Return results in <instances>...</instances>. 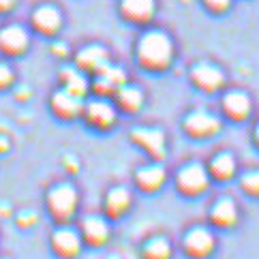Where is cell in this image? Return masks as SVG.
<instances>
[{
	"mask_svg": "<svg viewBox=\"0 0 259 259\" xmlns=\"http://www.w3.org/2000/svg\"><path fill=\"white\" fill-rule=\"evenodd\" d=\"M242 187L246 193H259V169L242 176Z\"/></svg>",
	"mask_w": 259,
	"mask_h": 259,
	"instance_id": "cell-25",
	"label": "cell"
},
{
	"mask_svg": "<svg viewBox=\"0 0 259 259\" xmlns=\"http://www.w3.org/2000/svg\"><path fill=\"white\" fill-rule=\"evenodd\" d=\"M234 171H236V159H234L231 154L223 152V154H217L214 159H212L210 171H208V174H212L214 178L227 180V178H231V176H234Z\"/></svg>",
	"mask_w": 259,
	"mask_h": 259,
	"instance_id": "cell-19",
	"label": "cell"
},
{
	"mask_svg": "<svg viewBox=\"0 0 259 259\" xmlns=\"http://www.w3.org/2000/svg\"><path fill=\"white\" fill-rule=\"evenodd\" d=\"M81 242H84V238H81L79 231L71 225H60V227L54 229V234H52L54 251L64 259H71L73 255H77L79 248H81Z\"/></svg>",
	"mask_w": 259,
	"mask_h": 259,
	"instance_id": "cell-3",
	"label": "cell"
},
{
	"mask_svg": "<svg viewBox=\"0 0 259 259\" xmlns=\"http://www.w3.org/2000/svg\"><path fill=\"white\" fill-rule=\"evenodd\" d=\"M144 255L146 259H167L171 255V246L167 244V240L154 238L144 246Z\"/></svg>",
	"mask_w": 259,
	"mask_h": 259,
	"instance_id": "cell-23",
	"label": "cell"
},
{
	"mask_svg": "<svg viewBox=\"0 0 259 259\" xmlns=\"http://www.w3.org/2000/svg\"><path fill=\"white\" fill-rule=\"evenodd\" d=\"M184 248H187V253H191L193 257H206L212 248H214V236H212L208 229L195 227L184 236Z\"/></svg>",
	"mask_w": 259,
	"mask_h": 259,
	"instance_id": "cell-5",
	"label": "cell"
},
{
	"mask_svg": "<svg viewBox=\"0 0 259 259\" xmlns=\"http://www.w3.org/2000/svg\"><path fill=\"white\" fill-rule=\"evenodd\" d=\"M32 20H34V26L39 30L54 32V30H58V26H60V13L54 7H41L34 11Z\"/></svg>",
	"mask_w": 259,
	"mask_h": 259,
	"instance_id": "cell-18",
	"label": "cell"
},
{
	"mask_svg": "<svg viewBox=\"0 0 259 259\" xmlns=\"http://www.w3.org/2000/svg\"><path fill=\"white\" fill-rule=\"evenodd\" d=\"M118 101L124 109L135 112V109H140V105H142V92L135 86H124V88L118 90Z\"/></svg>",
	"mask_w": 259,
	"mask_h": 259,
	"instance_id": "cell-22",
	"label": "cell"
},
{
	"mask_svg": "<svg viewBox=\"0 0 259 259\" xmlns=\"http://www.w3.org/2000/svg\"><path fill=\"white\" fill-rule=\"evenodd\" d=\"M48 208L54 217L58 221H67L75 214L77 210V201H79V195L73 184L69 182H60V184H54V187L48 191Z\"/></svg>",
	"mask_w": 259,
	"mask_h": 259,
	"instance_id": "cell-1",
	"label": "cell"
},
{
	"mask_svg": "<svg viewBox=\"0 0 259 259\" xmlns=\"http://www.w3.org/2000/svg\"><path fill=\"white\" fill-rule=\"evenodd\" d=\"M176 182H178V189L182 193L195 195V193H201L208 189V169L197 163L184 165L178 171V176H176Z\"/></svg>",
	"mask_w": 259,
	"mask_h": 259,
	"instance_id": "cell-4",
	"label": "cell"
},
{
	"mask_svg": "<svg viewBox=\"0 0 259 259\" xmlns=\"http://www.w3.org/2000/svg\"><path fill=\"white\" fill-rule=\"evenodd\" d=\"M79 234H81V238H84L88 244L101 246V244H105L107 238H109V225L101 217L90 214V217H86L84 221H81Z\"/></svg>",
	"mask_w": 259,
	"mask_h": 259,
	"instance_id": "cell-6",
	"label": "cell"
},
{
	"mask_svg": "<svg viewBox=\"0 0 259 259\" xmlns=\"http://www.w3.org/2000/svg\"><path fill=\"white\" fill-rule=\"evenodd\" d=\"M77 62L81 64V67H86V69L101 71L107 64V52L103 48H99V45H90V48L79 52Z\"/></svg>",
	"mask_w": 259,
	"mask_h": 259,
	"instance_id": "cell-16",
	"label": "cell"
},
{
	"mask_svg": "<svg viewBox=\"0 0 259 259\" xmlns=\"http://www.w3.org/2000/svg\"><path fill=\"white\" fill-rule=\"evenodd\" d=\"M193 79H195L201 88L214 90L223 84V73L217 67H212V64H197V67L193 69Z\"/></svg>",
	"mask_w": 259,
	"mask_h": 259,
	"instance_id": "cell-14",
	"label": "cell"
},
{
	"mask_svg": "<svg viewBox=\"0 0 259 259\" xmlns=\"http://www.w3.org/2000/svg\"><path fill=\"white\" fill-rule=\"evenodd\" d=\"M86 118H88L90 124L105 128L109 124H114L116 109L109 105L107 101H92V103H88V107H86Z\"/></svg>",
	"mask_w": 259,
	"mask_h": 259,
	"instance_id": "cell-9",
	"label": "cell"
},
{
	"mask_svg": "<svg viewBox=\"0 0 259 259\" xmlns=\"http://www.w3.org/2000/svg\"><path fill=\"white\" fill-rule=\"evenodd\" d=\"M26 45H28V34L22 26H7V28L0 30V48L11 52V54H17L22 52Z\"/></svg>",
	"mask_w": 259,
	"mask_h": 259,
	"instance_id": "cell-11",
	"label": "cell"
},
{
	"mask_svg": "<svg viewBox=\"0 0 259 259\" xmlns=\"http://www.w3.org/2000/svg\"><path fill=\"white\" fill-rule=\"evenodd\" d=\"M131 137L133 142L144 146L154 159H161L165 154V135L161 131H156V128H135Z\"/></svg>",
	"mask_w": 259,
	"mask_h": 259,
	"instance_id": "cell-7",
	"label": "cell"
},
{
	"mask_svg": "<svg viewBox=\"0 0 259 259\" xmlns=\"http://www.w3.org/2000/svg\"><path fill=\"white\" fill-rule=\"evenodd\" d=\"M210 219L214 221L217 225H223V227H229L234 225L238 221V210H236V203L231 199H219L214 206H212V212H210Z\"/></svg>",
	"mask_w": 259,
	"mask_h": 259,
	"instance_id": "cell-15",
	"label": "cell"
},
{
	"mask_svg": "<svg viewBox=\"0 0 259 259\" xmlns=\"http://www.w3.org/2000/svg\"><path fill=\"white\" fill-rule=\"evenodd\" d=\"M13 3H15V0H0V11H5V9L13 7Z\"/></svg>",
	"mask_w": 259,
	"mask_h": 259,
	"instance_id": "cell-28",
	"label": "cell"
},
{
	"mask_svg": "<svg viewBox=\"0 0 259 259\" xmlns=\"http://www.w3.org/2000/svg\"><path fill=\"white\" fill-rule=\"evenodd\" d=\"M122 11L133 20H146L154 11V0H122Z\"/></svg>",
	"mask_w": 259,
	"mask_h": 259,
	"instance_id": "cell-20",
	"label": "cell"
},
{
	"mask_svg": "<svg viewBox=\"0 0 259 259\" xmlns=\"http://www.w3.org/2000/svg\"><path fill=\"white\" fill-rule=\"evenodd\" d=\"M184 128L195 137H206L219 128V120L214 116H210L208 112H193L184 120Z\"/></svg>",
	"mask_w": 259,
	"mask_h": 259,
	"instance_id": "cell-8",
	"label": "cell"
},
{
	"mask_svg": "<svg viewBox=\"0 0 259 259\" xmlns=\"http://www.w3.org/2000/svg\"><path fill=\"white\" fill-rule=\"evenodd\" d=\"M255 140H257V144H259V126H257V131H255Z\"/></svg>",
	"mask_w": 259,
	"mask_h": 259,
	"instance_id": "cell-29",
	"label": "cell"
},
{
	"mask_svg": "<svg viewBox=\"0 0 259 259\" xmlns=\"http://www.w3.org/2000/svg\"><path fill=\"white\" fill-rule=\"evenodd\" d=\"M128 206H131V193H128L124 187H114L105 195V210L112 217L124 214L128 210Z\"/></svg>",
	"mask_w": 259,
	"mask_h": 259,
	"instance_id": "cell-13",
	"label": "cell"
},
{
	"mask_svg": "<svg viewBox=\"0 0 259 259\" xmlns=\"http://www.w3.org/2000/svg\"><path fill=\"white\" fill-rule=\"evenodd\" d=\"M171 41L163 32H148L140 41V58L150 67H165L171 60Z\"/></svg>",
	"mask_w": 259,
	"mask_h": 259,
	"instance_id": "cell-2",
	"label": "cell"
},
{
	"mask_svg": "<svg viewBox=\"0 0 259 259\" xmlns=\"http://www.w3.org/2000/svg\"><path fill=\"white\" fill-rule=\"evenodd\" d=\"M122 79H124V73L120 71V69H116V67H105L101 69V73H99V79H97V86H99V90L103 88V90H109V88H116V86H120L122 84Z\"/></svg>",
	"mask_w": 259,
	"mask_h": 259,
	"instance_id": "cell-21",
	"label": "cell"
},
{
	"mask_svg": "<svg viewBox=\"0 0 259 259\" xmlns=\"http://www.w3.org/2000/svg\"><path fill=\"white\" fill-rule=\"evenodd\" d=\"M52 105L60 116L71 118V116H77L81 112V97L73 95V92L67 88H62L52 97Z\"/></svg>",
	"mask_w": 259,
	"mask_h": 259,
	"instance_id": "cell-10",
	"label": "cell"
},
{
	"mask_svg": "<svg viewBox=\"0 0 259 259\" xmlns=\"http://www.w3.org/2000/svg\"><path fill=\"white\" fill-rule=\"evenodd\" d=\"M135 180L144 191H156L165 182V169L161 165H154V163L144 165V167L137 169Z\"/></svg>",
	"mask_w": 259,
	"mask_h": 259,
	"instance_id": "cell-12",
	"label": "cell"
},
{
	"mask_svg": "<svg viewBox=\"0 0 259 259\" xmlns=\"http://www.w3.org/2000/svg\"><path fill=\"white\" fill-rule=\"evenodd\" d=\"M11 79H13L11 69H9L5 62H0V88H5L7 84H11Z\"/></svg>",
	"mask_w": 259,
	"mask_h": 259,
	"instance_id": "cell-26",
	"label": "cell"
},
{
	"mask_svg": "<svg viewBox=\"0 0 259 259\" xmlns=\"http://www.w3.org/2000/svg\"><path fill=\"white\" fill-rule=\"evenodd\" d=\"M206 3L210 7H214V9H225L229 5V0H206Z\"/></svg>",
	"mask_w": 259,
	"mask_h": 259,
	"instance_id": "cell-27",
	"label": "cell"
},
{
	"mask_svg": "<svg viewBox=\"0 0 259 259\" xmlns=\"http://www.w3.org/2000/svg\"><path fill=\"white\" fill-rule=\"evenodd\" d=\"M223 107L231 118H244L248 109H251V101H248L244 92H229L223 99Z\"/></svg>",
	"mask_w": 259,
	"mask_h": 259,
	"instance_id": "cell-17",
	"label": "cell"
},
{
	"mask_svg": "<svg viewBox=\"0 0 259 259\" xmlns=\"http://www.w3.org/2000/svg\"><path fill=\"white\" fill-rule=\"evenodd\" d=\"M62 77H64V84H67V90H71L73 95H77L81 97L86 92V79L79 75L77 71H73V69H67L62 73Z\"/></svg>",
	"mask_w": 259,
	"mask_h": 259,
	"instance_id": "cell-24",
	"label": "cell"
}]
</instances>
